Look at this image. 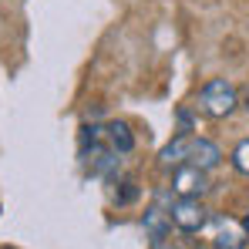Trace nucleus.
<instances>
[{"label": "nucleus", "mask_w": 249, "mask_h": 249, "mask_svg": "<svg viewBox=\"0 0 249 249\" xmlns=\"http://www.w3.org/2000/svg\"><path fill=\"white\" fill-rule=\"evenodd\" d=\"M249 243V229L239 226L236 219H215V243L212 249H246Z\"/></svg>", "instance_id": "obj_4"}, {"label": "nucleus", "mask_w": 249, "mask_h": 249, "mask_svg": "<svg viewBox=\"0 0 249 249\" xmlns=\"http://www.w3.org/2000/svg\"><path fill=\"white\" fill-rule=\"evenodd\" d=\"M229 162H232V168H236L239 175H249V138H243V142L232 148Z\"/></svg>", "instance_id": "obj_9"}, {"label": "nucleus", "mask_w": 249, "mask_h": 249, "mask_svg": "<svg viewBox=\"0 0 249 249\" xmlns=\"http://www.w3.org/2000/svg\"><path fill=\"white\" fill-rule=\"evenodd\" d=\"M239 108H243V111H249V84L239 91Z\"/></svg>", "instance_id": "obj_11"}, {"label": "nucleus", "mask_w": 249, "mask_h": 249, "mask_svg": "<svg viewBox=\"0 0 249 249\" xmlns=\"http://www.w3.org/2000/svg\"><path fill=\"white\" fill-rule=\"evenodd\" d=\"M196 249H212V246H196Z\"/></svg>", "instance_id": "obj_12"}, {"label": "nucleus", "mask_w": 249, "mask_h": 249, "mask_svg": "<svg viewBox=\"0 0 249 249\" xmlns=\"http://www.w3.org/2000/svg\"><path fill=\"white\" fill-rule=\"evenodd\" d=\"M189 145H192V131H178L165 148L159 152V165L162 168H178L189 162Z\"/></svg>", "instance_id": "obj_6"}, {"label": "nucleus", "mask_w": 249, "mask_h": 249, "mask_svg": "<svg viewBox=\"0 0 249 249\" xmlns=\"http://www.w3.org/2000/svg\"><path fill=\"white\" fill-rule=\"evenodd\" d=\"M199 111L212 122L229 118L232 111H239V88L229 78H209L199 91Z\"/></svg>", "instance_id": "obj_1"}, {"label": "nucleus", "mask_w": 249, "mask_h": 249, "mask_svg": "<svg viewBox=\"0 0 249 249\" xmlns=\"http://www.w3.org/2000/svg\"><path fill=\"white\" fill-rule=\"evenodd\" d=\"M185 165H196L202 172H212V168L222 165V148L209 138H196L192 135V145H189V162Z\"/></svg>", "instance_id": "obj_5"}, {"label": "nucleus", "mask_w": 249, "mask_h": 249, "mask_svg": "<svg viewBox=\"0 0 249 249\" xmlns=\"http://www.w3.org/2000/svg\"><path fill=\"white\" fill-rule=\"evenodd\" d=\"M209 172L196 165H178L175 168V175H172V192L175 196H192V199H199V196H206L209 182H206Z\"/></svg>", "instance_id": "obj_3"}, {"label": "nucleus", "mask_w": 249, "mask_h": 249, "mask_svg": "<svg viewBox=\"0 0 249 249\" xmlns=\"http://www.w3.org/2000/svg\"><path fill=\"white\" fill-rule=\"evenodd\" d=\"M118 185H122V192H115V202H118V206H128V202L138 199V185H135L131 178H124V182H118Z\"/></svg>", "instance_id": "obj_10"}, {"label": "nucleus", "mask_w": 249, "mask_h": 249, "mask_svg": "<svg viewBox=\"0 0 249 249\" xmlns=\"http://www.w3.org/2000/svg\"><path fill=\"white\" fill-rule=\"evenodd\" d=\"M142 226L148 229V236H152V243L155 246H162L168 236V229H172V219H168V209H148L145 215H142Z\"/></svg>", "instance_id": "obj_8"}, {"label": "nucleus", "mask_w": 249, "mask_h": 249, "mask_svg": "<svg viewBox=\"0 0 249 249\" xmlns=\"http://www.w3.org/2000/svg\"><path fill=\"white\" fill-rule=\"evenodd\" d=\"M105 145L118 155L135 152V131L128 128V122H108L105 124Z\"/></svg>", "instance_id": "obj_7"}, {"label": "nucleus", "mask_w": 249, "mask_h": 249, "mask_svg": "<svg viewBox=\"0 0 249 249\" xmlns=\"http://www.w3.org/2000/svg\"><path fill=\"white\" fill-rule=\"evenodd\" d=\"M168 219H172V226H175L178 232L196 236V232H202L209 226V209L202 206L199 199H192V196H178V199L168 206Z\"/></svg>", "instance_id": "obj_2"}]
</instances>
